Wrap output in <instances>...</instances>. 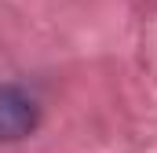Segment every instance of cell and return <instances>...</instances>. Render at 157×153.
I'll return each instance as SVG.
<instances>
[{
	"instance_id": "6da1fadb",
	"label": "cell",
	"mask_w": 157,
	"mask_h": 153,
	"mask_svg": "<svg viewBox=\"0 0 157 153\" xmlns=\"http://www.w3.org/2000/svg\"><path fill=\"white\" fill-rule=\"evenodd\" d=\"M40 120L37 99L18 84H0V142H18L33 135Z\"/></svg>"
}]
</instances>
